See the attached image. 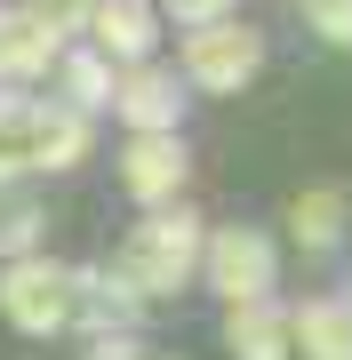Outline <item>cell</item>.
<instances>
[{"label":"cell","mask_w":352,"mask_h":360,"mask_svg":"<svg viewBox=\"0 0 352 360\" xmlns=\"http://www.w3.org/2000/svg\"><path fill=\"white\" fill-rule=\"evenodd\" d=\"M200 240H209V224H200L184 200L144 208V224L129 232V248H120V281H129L144 304H160V296H176L200 272Z\"/></svg>","instance_id":"6da1fadb"},{"label":"cell","mask_w":352,"mask_h":360,"mask_svg":"<svg viewBox=\"0 0 352 360\" xmlns=\"http://www.w3.org/2000/svg\"><path fill=\"white\" fill-rule=\"evenodd\" d=\"M264 40L248 16H224V25H200V32H184V89H209V96H233V89H248V80L264 72Z\"/></svg>","instance_id":"7a4b0ae2"},{"label":"cell","mask_w":352,"mask_h":360,"mask_svg":"<svg viewBox=\"0 0 352 360\" xmlns=\"http://www.w3.org/2000/svg\"><path fill=\"white\" fill-rule=\"evenodd\" d=\"M200 272H209V288L224 304H264L280 288V240L256 224H224L200 240Z\"/></svg>","instance_id":"3957f363"},{"label":"cell","mask_w":352,"mask_h":360,"mask_svg":"<svg viewBox=\"0 0 352 360\" xmlns=\"http://www.w3.org/2000/svg\"><path fill=\"white\" fill-rule=\"evenodd\" d=\"M0 321H8L16 336H56L72 328V264L56 257H8V272H0Z\"/></svg>","instance_id":"277c9868"},{"label":"cell","mask_w":352,"mask_h":360,"mask_svg":"<svg viewBox=\"0 0 352 360\" xmlns=\"http://www.w3.org/2000/svg\"><path fill=\"white\" fill-rule=\"evenodd\" d=\"M80 32H89V49L105 56L112 72H136V65H152V49H160V8L152 0H96Z\"/></svg>","instance_id":"5b68a950"},{"label":"cell","mask_w":352,"mask_h":360,"mask_svg":"<svg viewBox=\"0 0 352 360\" xmlns=\"http://www.w3.org/2000/svg\"><path fill=\"white\" fill-rule=\"evenodd\" d=\"M105 112L129 120V136H176V120H184V80L169 65H136V72H120L112 80V104Z\"/></svg>","instance_id":"8992f818"},{"label":"cell","mask_w":352,"mask_h":360,"mask_svg":"<svg viewBox=\"0 0 352 360\" xmlns=\"http://www.w3.org/2000/svg\"><path fill=\"white\" fill-rule=\"evenodd\" d=\"M184 176H193L184 136H129V144H120V184H129L136 208H169L184 193Z\"/></svg>","instance_id":"52a82bcc"},{"label":"cell","mask_w":352,"mask_h":360,"mask_svg":"<svg viewBox=\"0 0 352 360\" xmlns=\"http://www.w3.org/2000/svg\"><path fill=\"white\" fill-rule=\"evenodd\" d=\"M56 56H65V32H48L25 0H8V8H0V89H32V80H48Z\"/></svg>","instance_id":"ba28073f"},{"label":"cell","mask_w":352,"mask_h":360,"mask_svg":"<svg viewBox=\"0 0 352 360\" xmlns=\"http://www.w3.org/2000/svg\"><path fill=\"white\" fill-rule=\"evenodd\" d=\"M144 312H152V304H144V296L120 281V264H112V272H105V264L72 272V321H89L96 336H129Z\"/></svg>","instance_id":"9c48e42d"},{"label":"cell","mask_w":352,"mask_h":360,"mask_svg":"<svg viewBox=\"0 0 352 360\" xmlns=\"http://www.w3.org/2000/svg\"><path fill=\"white\" fill-rule=\"evenodd\" d=\"M224 345H233V360H288L296 345H288V304H224Z\"/></svg>","instance_id":"30bf717a"},{"label":"cell","mask_w":352,"mask_h":360,"mask_svg":"<svg viewBox=\"0 0 352 360\" xmlns=\"http://www.w3.org/2000/svg\"><path fill=\"white\" fill-rule=\"evenodd\" d=\"M288 345L304 360H352V312L344 296H313V304L288 312Z\"/></svg>","instance_id":"8fae6325"},{"label":"cell","mask_w":352,"mask_h":360,"mask_svg":"<svg viewBox=\"0 0 352 360\" xmlns=\"http://www.w3.org/2000/svg\"><path fill=\"white\" fill-rule=\"evenodd\" d=\"M40 168V96L0 89V184L32 176Z\"/></svg>","instance_id":"7c38bea8"},{"label":"cell","mask_w":352,"mask_h":360,"mask_svg":"<svg viewBox=\"0 0 352 360\" xmlns=\"http://www.w3.org/2000/svg\"><path fill=\"white\" fill-rule=\"evenodd\" d=\"M288 240H296L304 257H328V248L344 240V184H313V193L288 200Z\"/></svg>","instance_id":"4fadbf2b"},{"label":"cell","mask_w":352,"mask_h":360,"mask_svg":"<svg viewBox=\"0 0 352 360\" xmlns=\"http://www.w3.org/2000/svg\"><path fill=\"white\" fill-rule=\"evenodd\" d=\"M56 80H65V96H56V104H72L80 120H96V112L112 104V80H120V72H112L96 49H65V56H56Z\"/></svg>","instance_id":"5bb4252c"},{"label":"cell","mask_w":352,"mask_h":360,"mask_svg":"<svg viewBox=\"0 0 352 360\" xmlns=\"http://www.w3.org/2000/svg\"><path fill=\"white\" fill-rule=\"evenodd\" d=\"M80 153H89V120H80L72 104L40 96V176H48V168H72Z\"/></svg>","instance_id":"9a60e30c"},{"label":"cell","mask_w":352,"mask_h":360,"mask_svg":"<svg viewBox=\"0 0 352 360\" xmlns=\"http://www.w3.org/2000/svg\"><path fill=\"white\" fill-rule=\"evenodd\" d=\"M169 25H184V32H200V25H224V16H240V0H152Z\"/></svg>","instance_id":"2e32d148"},{"label":"cell","mask_w":352,"mask_h":360,"mask_svg":"<svg viewBox=\"0 0 352 360\" xmlns=\"http://www.w3.org/2000/svg\"><path fill=\"white\" fill-rule=\"evenodd\" d=\"M40 208H0V257H32V240H40Z\"/></svg>","instance_id":"e0dca14e"},{"label":"cell","mask_w":352,"mask_h":360,"mask_svg":"<svg viewBox=\"0 0 352 360\" xmlns=\"http://www.w3.org/2000/svg\"><path fill=\"white\" fill-rule=\"evenodd\" d=\"M304 16H313V32L328 40V49H344V32H352V0H304Z\"/></svg>","instance_id":"ac0fdd59"},{"label":"cell","mask_w":352,"mask_h":360,"mask_svg":"<svg viewBox=\"0 0 352 360\" xmlns=\"http://www.w3.org/2000/svg\"><path fill=\"white\" fill-rule=\"evenodd\" d=\"M25 8H32V16H40L48 32H80V25H89V8H96V0H25Z\"/></svg>","instance_id":"d6986e66"},{"label":"cell","mask_w":352,"mask_h":360,"mask_svg":"<svg viewBox=\"0 0 352 360\" xmlns=\"http://www.w3.org/2000/svg\"><path fill=\"white\" fill-rule=\"evenodd\" d=\"M89 360H144V352H136V336H96Z\"/></svg>","instance_id":"ffe728a7"},{"label":"cell","mask_w":352,"mask_h":360,"mask_svg":"<svg viewBox=\"0 0 352 360\" xmlns=\"http://www.w3.org/2000/svg\"><path fill=\"white\" fill-rule=\"evenodd\" d=\"M144 360H176V352H144Z\"/></svg>","instance_id":"44dd1931"}]
</instances>
